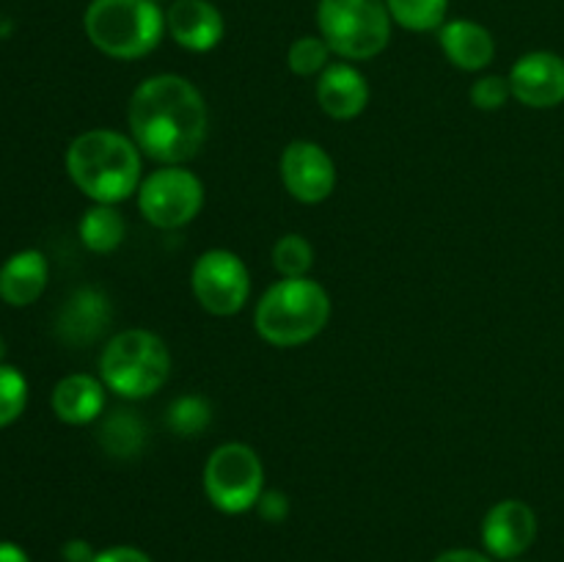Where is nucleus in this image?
<instances>
[{
  "label": "nucleus",
  "mask_w": 564,
  "mask_h": 562,
  "mask_svg": "<svg viewBox=\"0 0 564 562\" xmlns=\"http://www.w3.org/2000/svg\"><path fill=\"white\" fill-rule=\"evenodd\" d=\"M209 419H213V408L198 395L180 397L169 408V428L180 433L182 439H193V435L204 433L209 428Z\"/></svg>",
  "instance_id": "23"
},
{
  "label": "nucleus",
  "mask_w": 564,
  "mask_h": 562,
  "mask_svg": "<svg viewBox=\"0 0 564 562\" xmlns=\"http://www.w3.org/2000/svg\"><path fill=\"white\" fill-rule=\"evenodd\" d=\"M510 91L521 105L534 110L560 108L564 102V58L551 50H534L512 64Z\"/></svg>",
  "instance_id": "11"
},
{
  "label": "nucleus",
  "mask_w": 564,
  "mask_h": 562,
  "mask_svg": "<svg viewBox=\"0 0 564 562\" xmlns=\"http://www.w3.org/2000/svg\"><path fill=\"white\" fill-rule=\"evenodd\" d=\"M317 102L330 119L347 121L364 114L369 105V83L350 61L328 64L317 80Z\"/></svg>",
  "instance_id": "14"
},
{
  "label": "nucleus",
  "mask_w": 564,
  "mask_h": 562,
  "mask_svg": "<svg viewBox=\"0 0 564 562\" xmlns=\"http://www.w3.org/2000/svg\"><path fill=\"white\" fill-rule=\"evenodd\" d=\"M0 562H31V556H28L17 543L0 540Z\"/></svg>",
  "instance_id": "31"
},
{
  "label": "nucleus",
  "mask_w": 564,
  "mask_h": 562,
  "mask_svg": "<svg viewBox=\"0 0 564 562\" xmlns=\"http://www.w3.org/2000/svg\"><path fill=\"white\" fill-rule=\"evenodd\" d=\"M110 317H113V312H110L108 298L99 290H94V287H83L58 312L55 334L66 345H91L94 339H99L105 334V328L110 325Z\"/></svg>",
  "instance_id": "15"
},
{
  "label": "nucleus",
  "mask_w": 564,
  "mask_h": 562,
  "mask_svg": "<svg viewBox=\"0 0 564 562\" xmlns=\"http://www.w3.org/2000/svg\"><path fill=\"white\" fill-rule=\"evenodd\" d=\"M204 490L213 507L226 516L248 512L264 494V466L257 450L229 441L213 450L204 466Z\"/></svg>",
  "instance_id": "7"
},
{
  "label": "nucleus",
  "mask_w": 564,
  "mask_h": 562,
  "mask_svg": "<svg viewBox=\"0 0 564 562\" xmlns=\"http://www.w3.org/2000/svg\"><path fill=\"white\" fill-rule=\"evenodd\" d=\"M507 562H518V560H507Z\"/></svg>",
  "instance_id": "33"
},
{
  "label": "nucleus",
  "mask_w": 564,
  "mask_h": 562,
  "mask_svg": "<svg viewBox=\"0 0 564 562\" xmlns=\"http://www.w3.org/2000/svg\"><path fill=\"white\" fill-rule=\"evenodd\" d=\"M3 358H6V339L0 336V364H3Z\"/></svg>",
  "instance_id": "32"
},
{
  "label": "nucleus",
  "mask_w": 564,
  "mask_h": 562,
  "mask_svg": "<svg viewBox=\"0 0 564 562\" xmlns=\"http://www.w3.org/2000/svg\"><path fill=\"white\" fill-rule=\"evenodd\" d=\"M130 138L160 165H185L207 143L209 110L196 83L182 75H152L138 83L127 105Z\"/></svg>",
  "instance_id": "1"
},
{
  "label": "nucleus",
  "mask_w": 564,
  "mask_h": 562,
  "mask_svg": "<svg viewBox=\"0 0 564 562\" xmlns=\"http://www.w3.org/2000/svg\"><path fill=\"white\" fill-rule=\"evenodd\" d=\"M158 3H160V0H158Z\"/></svg>",
  "instance_id": "34"
},
{
  "label": "nucleus",
  "mask_w": 564,
  "mask_h": 562,
  "mask_svg": "<svg viewBox=\"0 0 564 562\" xmlns=\"http://www.w3.org/2000/svg\"><path fill=\"white\" fill-rule=\"evenodd\" d=\"M438 44L452 66L463 72H482L496 58V39L474 20H446L438 28Z\"/></svg>",
  "instance_id": "16"
},
{
  "label": "nucleus",
  "mask_w": 564,
  "mask_h": 562,
  "mask_svg": "<svg viewBox=\"0 0 564 562\" xmlns=\"http://www.w3.org/2000/svg\"><path fill=\"white\" fill-rule=\"evenodd\" d=\"M330 320V295L319 281L281 279L268 287L253 309V325L275 347H297L323 334Z\"/></svg>",
  "instance_id": "3"
},
{
  "label": "nucleus",
  "mask_w": 564,
  "mask_h": 562,
  "mask_svg": "<svg viewBox=\"0 0 564 562\" xmlns=\"http://www.w3.org/2000/svg\"><path fill=\"white\" fill-rule=\"evenodd\" d=\"M330 47L323 36H301L286 50V64L297 77L323 75L325 66L330 64Z\"/></svg>",
  "instance_id": "24"
},
{
  "label": "nucleus",
  "mask_w": 564,
  "mask_h": 562,
  "mask_svg": "<svg viewBox=\"0 0 564 562\" xmlns=\"http://www.w3.org/2000/svg\"><path fill=\"white\" fill-rule=\"evenodd\" d=\"M468 97H471L474 108L488 110V114L490 110H501L507 105V99L512 97L510 80L501 75H482L479 80H474Z\"/></svg>",
  "instance_id": "26"
},
{
  "label": "nucleus",
  "mask_w": 564,
  "mask_h": 562,
  "mask_svg": "<svg viewBox=\"0 0 564 562\" xmlns=\"http://www.w3.org/2000/svg\"><path fill=\"white\" fill-rule=\"evenodd\" d=\"M94 562H152V556L135 545H110V549L97 551Z\"/></svg>",
  "instance_id": "28"
},
{
  "label": "nucleus",
  "mask_w": 564,
  "mask_h": 562,
  "mask_svg": "<svg viewBox=\"0 0 564 562\" xmlns=\"http://www.w3.org/2000/svg\"><path fill=\"white\" fill-rule=\"evenodd\" d=\"M224 14L209 0H171L165 9V33L191 53H209L224 39Z\"/></svg>",
  "instance_id": "13"
},
{
  "label": "nucleus",
  "mask_w": 564,
  "mask_h": 562,
  "mask_svg": "<svg viewBox=\"0 0 564 562\" xmlns=\"http://www.w3.org/2000/svg\"><path fill=\"white\" fill-rule=\"evenodd\" d=\"M147 441V428L132 411H113L99 428V444L113 457H135Z\"/></svg>",
  "instance_id": "20"
},
{
  "label": "nucleus",
  "mask_w": 564,
  "mask_h": 562,
  "mask_svg": "<svg viewBox=\"0 0 564 562\" xmlns=\"http://www.w3.org/2000/svg\"><path fill=\"white\" fill-rule=\"evenodd\" d=\"M171 375L169 345L147 328L119 331L99 356V378L127 400L158 395Z\"/></svg>",
  "instance_id": "5"
},
{
  "label": "nucleus",
  "mask_w": 564,
  "mask_h": 562,
  "mask_svg": "<svg viewBox=\"0 0 564 562\" xmlns=\"http://www.w3.org/2000/svg\"><path fill=\"white\" fill-rule=\"evenodd\" d=\"M391 20L405 31H438L446 22L449 0H386Z\"/></svg>",
  "instance_id": "21"
},
{
  "label": "nucleus",
  "mask_w": 564,
  "mask_h": 562,
  "mask_svg": "<svg viewBox=\"0 0 564 562\" xmlns=\"http://www.w3.org/2000/svg\"><path fill=\"white\" fill-rule=\"evenodd\" d=\"M281 182L286 193L301 204H319L334 193V158L314 141H292L281 154Z\"/></svg>",
  "instance_id": "10"
},
{
  "label": "nucleus",
  "mask_w": 564,
  "mask_h": 562,
  "mask_svg": "<svg viewBox=\"0 0 564 562\" xmlns=\"http://www.w3.org/2000/svg\"><path fill=\"white\" fill-rule=\"evenodd\" d=\"M28 402V380L11 364H0V428L20 419Z\"/></svg>",
  "instance_id": "25"
},
{
  "label": "nucleus",
  "mask_w": 564,
  "mask_h": 562,
  "mask_svg": "<svg viewBox=\"0 0 564 562\" xmlns=\"http://www.w3.org/2000/svg\"><path fill=\"white\" fill-rule=\"evenodd\" d=\"M61 556H64V562H94V556H97V551L91 549V543L88 540H66L64 549H61Z\"/></svg>",
  "instance_id": "29"
},
{
  "label": "nucleus",
  "mask_w": 564,
  "mask_h": 562,
  "mask_svg": "<svg viewBox=\"0 0 564 562\" xmlns=\"http://www.w3.org/2000/svg\"><path fill=\"white\" fill-rule=\"evenodd\" d=\"M66 171L94 204H119L141 187L143 152L124 132L86 130L66 149Z\"/></svg>",
  "instance_id": "2"
},
{
  "label": "nucleus",
  "mask_w": 564,
  "mask_h": 562,
  "mask_svg": "<svg viewBox=\"0 0 564 562\" xmlns=\"http://www.w3.org/2000/svg\"><path fill=\"white\" fill-rule=\"evenodd\" d=\"M257 510L264 521L270 523H279L290 516V499H286L281 490H264L257 501Z\"/></svg>",
  "instance_id": "27"
},
{
  "label": "nucleus",
  "mask_w": 564,
  "mask_h": 562,
  "mask_svg": "<svg viewBox=\"0 0 564 562\" xmlns=\"http://www.w3.org/2000/svg\"><path fill=\"white\" fill-rule=\"evenodd\" d=\"M204 207V185L185 165H160L138 187V209L158 229H182Z\"/></svg>",
  "instance_id": "8"
},
{
  "label": "nucleus",
  "mask_w": 564,
  "mask_h": 562,
  "mask_svg": "<svg viewBox=\"0 0 564 562\" xmlns=\"http://www.w3.org/2000/svg\"><path fill=\"white\" fill-rule=\"evenodd\" d=\"M314 264V248L303 235H284L273 246V268L279 270L281 279H301L308 275Z\"/></svg>",
  "instance_id": "22"
},
{
  "label": "nucleus",
  "mask_w": 564,
  "mask_h": 562,
  "mask_svg": "<svg viewBox=\"0 0 564 562\" xmlns=\"http://www.w3.org/2000/svg\"><path fill=\"white\" fill-rule=\"evenodd\" d=\"M538 538V516L521 499H505L488 510L482 521V543L496 560H518Z\"/></svg>",
  "instance_id": "12"
},
{
  "label": "nucleus",
  "mask_w": 564,
  "mask_h": 562,
  "mask_svg": "<svg viewBox=\"0 0 564 562\" xmlns=\"http://www.w3.org/2000/svg\"><path fill=\"white\" fill-rule=\"evenodd\" d=\"M433 562H494L490 556H485L482 551H474V549H449L444 554L435 556Z\"/></svg>",
  "instance_id": "30"
},
{
  "label": "nucleus",
  "mask_w": 564,
  "mask_h": 562,
  "mask_svg": "<svg viewBox=\"0 0 564 562\" xmlns=\"http://www.w3.org/2000/svg\"><path fill=\"white\" fill-rule=\"evenodd\" d=\"M105 389L102 378L94 375H66L53 389V411L66 424H88L97 422L105 411Z\"/></svg>",
  "instance_id": "18"
},
{
  "label": "nucleus",
  "mask_w": 564,
  "mask_h": 562,
  "mask_svg": "<svg viewBox=\"0 0 564 562\" xmlns=\"http://www.w3.org/2000/svg\"><path fill=\"white\" fill-rule=\"evenodd\" d=\"M86 36L99 53L135 61L152 53L165 36V9L158 0H91L83 14Z\"/></svg>",
  "instance_id": "4"
},
{
  "label": "nucleus",
  "mask_w": 564,
  "mask_h": 562,
  "mask_svg": "<svg viewBox=\"0 0 564 562\" xmlns=\"http://www.w3.org/2000/svg\"><path fill=\"white\" fill-rule=\"evenodd\" d=\"M191 287L204 312L231 317L251 298V273L235 251L209 248L193 264Z\"/></svg>",
  "instance_id": "9"
},
{
  "label": "nucleus",
  "mask_w": 564,
  "mask_h": 562,
  "mask_svg": "<svg viewBox=\"0 0 564 562\" xmlns=\"http://www.w3.org/2000/svg\"><path fill=\"white\" fill-rule=\"evenodd\" d=\"M386 0H319L317 28L330 53L345 61H369L391 42Z\"/></svg>",
  "instance_id": "6"
},
{
  "label": "nucleus",
  "mask_w": 564,
  "mask_h": 562,
  "mask_svg": "<svg viewBox=\"0 0 564 562\" xmlns=\"http://www.w3.org/2000/svg\"><path fill=\"white\" fill-rule=\"evenodd\" d=\"M47 275L50 268L42 251L25 248V251L11 253L0 268V298L9 306H31L47 287Z\"/></svg>",
  "instance_id": "17"
},
{
  "label": "nucleus",
  "mask_w": 564,
  "mask_h": 562,
  "mask_svg": "<svg viewBox=\"0 0 564 562\" xmlns=\"http://www.w3.org/2000/svg\"><path fill=\"white\" fill-rule=\"evenodd\" d=\"M80 242L94 253H110L124 242L127 224L124 215L116 209V204H94L86 209L77 226Z\"/></svg>",
  "instance_id": "19"
}]
</instances>
